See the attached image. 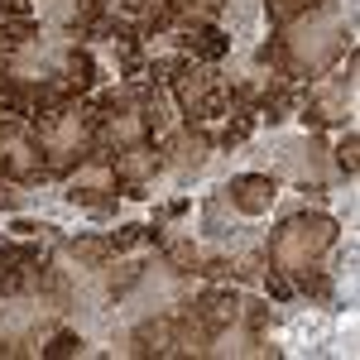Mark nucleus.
<instances>
[{
    "label": "nucleus",
    "mask_w": 360,
    "mask_h": 360,
    "mask_svg": "<svg viewBox=\"0 0 360 360\" xmlns=\"http://www.w3.org/2000/svg\"><path fill=\"white\" fill-rule=\"evenodd\" d=\"M336 245V221L332 217H288V221L274 231L269 240V264L283 269V274H303V269H317V255Z\"/></svg>",
    "instance_id": "f257e3e1"
},
{
    "label": "nucleus",
    "mask_w": 360,
    "mask_h": 360,
    "mask_svg": "<svg viewBox=\"0 0 360 360\" xmlns=\"http://www.w3.org/2000/svg\"><path fill=\"white\" fill-rule=\"evenodd\" d=\"M173 91H178V106L193 115V120H217V115L231 111V86L226 77L212 68V63H193L173 77Z\"/></svg>",
    "instance_id": "f03ea898"
},
{
    "label": "nucleus",
    "mask_w": 360,
    "mask_h": 360,
    "mask_svg": "<svg viewBox=\"0 0 360 360\" xmlns=\"http://www.w3.org/2000/svg\"><path fill=\"white\" fill-rule=\"evenodd\" d=\"M159 149H149V144H125V149H115L111 154V173H115V188L130 197H144L139 188L159 173Z\"/></svg>",
    "instance_id": "7ed1b4c3"
},
{
    "label": "nucleus",
    "mask_w": 360,
    "mask_h": 360,
    "mask_svg": "<svg viewBox=\"0 0 360 360\" xmlns=\"http://www.w3.org/2000/svg\"><path fill=\"white\" fill-rule=\"evenodd\" d=\"M115 193H120V188H115L111 164H106V159H86V168L72 178V193L68 197H72L77 207H86V212H111Z\"/></svg>",
    "instance_id": "20e7f679"
},
{
    "label": "nucleus",
    "mask_w": 360,
    "mask_h": 360,
    "mask_svg": "<svg viewBox=\"0 0 360 360\" xmlns=\"http://www.w3.org/2000/svg\"><path fill=\"white\" fill-rule=\"evenodd\" d=\"M226 197H231V207H236V212L259 217V212H269V202L278 197V188H274V178H269V173H240V178H231Z\"/></svg>",
    "instance_id": "39448f33"
},
{
    "label": "nucleus",
    "mask_w": 360,
    "mask_h": 360,
    "mask_svg": "<svg viewBox=\"0 0 360 360\" xmlns=\"http://www.w3.org/2000/svg\"><path fill=\"white\" fill-rule=\"evenodd\" d=\"M346 111H351V77L312 86V91H307V115L303 120H312V125H332V120H341Z\"/></svg>",
    "instance_id": "423d86ee"
},
{
    "label": "nucleus",
    "mask_w": 360,
    "mask_h": 360,
    "mask_svg": "<svg viewBox=\"0 0 360 360\" xmlns=\"http://www.w3.org/2000/svg\"><path fill=\"white\" fill-rule=\"evenodd\" d=\"M226 49H231V39H226L217 25H193V29H188V39H183V53L202 58V63H217Z\"/></svg>",
    "instance_id": "0eeeda50"
},
{
    "label": "nucleus",
    "mask_w": 360,
    "mask_h": 360,
    "mask_svg": "<svg viewBox=\"0 0 360 360\" xmlns=\"http://www.w3.org/2000/svg\"><path fill=\"white\" fill-rule=\"evenodd\" d=\"M207 149H212V139L202 135V130H183V135L168 139V154H173V164H178V168H202Z\"/></svg>",
    "instance_id": "6e6552de"
},
{
    "label": "nucleus",
    "mask_w": 360,
    "mask_h": 360,
    "mask_svg": "<svg viewBox=\"0 0 360 360\" xmlns=\"http://www.w3.org/2000/svg\"><path fill=\"white\" fill-rule=\"evenodd\" d=\"M34 34H39V25H34L29 15H20V20H0V58L10 63V58L20 53V49H25Z\"/></svg>",
    "instance_id": "1a4fd4ad"
},
{
    "label": "nucleus",
    "mask_w": 360,
    "mask_h": 360,
    "mask_svg": "<svg viewBox=\"0 0 360 360\" xmlns=\"http://www.w3.org/2000/svg\"><path fill=\"white\" fill-rule=\"evenodd\" d=\"M63 82H68V91H72V96L91 91V86H96V63H91V53L72 49V53H68V72H63Z\"/></svg>",
    "instance_id": "9d476101"
},
{
    "label": "nucleus",
    "mask_w": 360,
    "mask_h": 360,
    "mask_svg": "<svg viewBox=\"0 0 360 360\" xmlns=\"http://www.w3.org/2000/svg\"><path fill=\"white\" fill-rule=\"evenodd\" d=\"M322 0H269V20H274L278 29H288L298 15H307V10H317Z\"/></svg>",
    "instance_id": "9b49d317"
},
{
    "label": "nucleus",
    "mask_w": 360,
    "mask_h": 360,
    "mask_svg": "<svg viewBox=\"0 0 360 360\" xmlns=\"http://www.w3.org/2000/svg\"><path fill=\"white\" fill-rule=\"evenodd\" d=\"M168 259H173L178 269H193L197 264V245L193 240H168Z\"/></svg>",
    "instance_id": "f8f14e48"
},
{
    "label": "nucleus",
    "mask_w": 360,
    "mask_h": 360,
    "mask_svg": "<svg viewBox=\"0 0 360 360\" xmlns=\"http://www.w3.org/2000/svg\"><path fill=\"white\" fill-rule=\"evenodd\" d=\"M77 351H82V341H77L72 332H58L53 341L44 346V356H77Z\"/></svg>",
    "instance_id": "ddd939ff"
},
{
    "label": "nucleus",
    "mask_w": 360,
    "mask_h": 360,
    "mask_svg": "<svg viewBox=\"0 0 360 360\" xmlns=\"http://www.w3.org/2000/svg\"><path fill=\"white\" fill-rule=\"evenodd\" d=\"M144 236H149V231H144V226H120V236H111L115 255H120V250H135L139 240H144Z\"/></svg>",
    "instance_id": "4468645a"
},
{
    "label": "nucleus",
    "mask_w": 360,
    "mask_h": 360,
    "mask_svg": "<svg viewBox=\"0 0 360 360\" xmlns=\"http://www.w3.org/2000/svg\"><path fill=\"white\" fill-rule=\"evenodd\" d=\"M336 164L346 168V173H356V130H346L341 149H336Z\"/></svg>",
    "instance_id": "2eb2a0df"
}]
</instances>
